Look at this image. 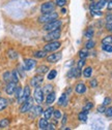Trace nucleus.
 <instances>
[{"label":"nucleus","instance_id":"f257e3e1","mask_svg":"<svg viewBox=\"0 0 112 130\" xmlns=\"http://www.w3.org/2000/svg\"><path fill=\"white\" fill-rule=\"evenodd\" d=\"M58 19V13L56 11H51V12H47V13H43L41 17H39L38 21L39 23H42V24H46V23H49V22H52L54 20H57Z\"/></svg>","mask_w":112,"mask_h":130},{"label":"nucleus","instance_id":"f03ea898","mask_svg":"<svg viewBox=\"0 0 112 130\" xmlns=\"http://www.w3.org/2000/svg\"><path fill=\"white\" fill-rule=\"evenodd\" d=\"M61 26V21L59 20H54L52 22H49V23H46L44 25V30L45 31H48V32H50V31H53V30H56V29H59Z\"/></svg>","mask_w":112,"mask_h":130},{"label":"nucleus","instance_id":"7ed1b4c3","mask_svg":"<svg viewBox=\"0 0 112 130\" xmlns=\"http://www.w3.org/2000/svg\"><path fill=\"white\" fill-rule=\"evenodd\" d=\"M60 34H61L60 28L59 29H56V30H53V31H50L49 33H48L44 37V40L45 41H54V40H57L60 37Z\"/></svg>","mask_w":112,"mask_h":130},{"label":"nucleus","instance_id":"20e7f679","mask_svg":"<svg viewBox=\"0 0 112 130\" xmlns=\"http://www.w3.org/2000/svg\"><path fill=\"white\" fill-rule=\"evenodd\" d=\"M32 105H33V98H31V97H28V98H27L24 102H22V105H21V107H20V112L25 113V112L29 111V110L31 109V107H32Z\"/></svg>","mask_w":112,"mask_h":130},{"label":"nucleus","instance_id":"39448f33","mask_svg":"<svg viewBox=\"0 0 112 130\" xmlns=\"http://www.w3.org/2000/svg\"><path fill=\"white\" fill-rule=\"evenodd\" d=\"M61 46V43L57 40H54V41H50L49 43H47L45 46H44V51H46L47 53L49 52H55L56 50Z\"/></svg>","mask_w":112,"mask_h":130},{"label":"nucleus","instance_id":"423d86ee","mask_svg":"<svg viewBox=\"0 0 112 130\" xmlns=\"http://www.w3.org/2000/svg\"><path fill=\"white\" fill-rule=\"evenodd\" d=\"M54 9H55V2H53V1H47V2L43 3L41 6V11L43 13L54 11Z\"/></svg>","mask_w":112,"mask_h":130},{"label":"nucleus","instance_id":"0eeeda50","mask_svg":"<svg viewBox=\"0 0 112 130\" xmlns=\"http://www.w3.org/2000/svg\"><path fill=\"white\" fill-rule=\"evenodd\" d=\"M33 98H34V100L39 104H41L44 101V92H43V89H41L40 87H36L35 88L34 94H33Z\"/></svg>","mask_w":112,"mask_h":130},{"label":"nucleus","instance_id":"6e6552de","mask_svg":"<svg viewBox=\"0 0 112 130\" xmlns=\"http://www.w3.org/2000/svg\"><path fill=\"white\" fill-rule=\"evenodd\" d=\"M43 80H44L43 74H36V75H34L32 78H31V80H30V86H32V87H34V88L40 87L41 84L43 83Z\"/></svg>","mask_w":112,"mask_h":130},{"label":"nucleus","instance_id":"1a4fd4ad","mask_svg":"<svg viewBox=\"0 0 112 130\" xmlns=\"http://www.w3.org/2000/svg\"><path fill=\"white\" fill-rule=\"evenodd\" d=\"M30 93H31V90H30V87L29 86H25V88L23 89V92H22V95L19 98V102L22 103L24 102L28 97H30Z\"/></svg>","mask_w":112,"mask_h":130},{"label":"nucleus","instance_id":"9d476101","mask_svg":"<svg viewBox=\"0 0 112 130\" xmlns=\"http://www.w3.org/2000/svg\"><path fill=\"white\" fill-rule=\"evenodd\" d=\"M36 65V61L33 59H25L24 61V66L25 70H32Z\"/></svg>","mask_w":112,"mask_h":130},{"label":"nucleus","instance_id":"9b49d317","mask_svg":"<svg viewBox=\"0 0 112 130\" xmlns=\"http://www.w3.org/2000/svg\"><path fill=\"white\" fill-rule=\"evenodd\" d=\"M31 112V118H35L38 116H40L41 113H43V108L41 105H36V106H32L31 107V109L29 110Z\"/></svg>","mask_w":112,"mask_h":130},{"label":"nucleus","instance_id":"f8f14e48","mask_svg":"<svg viewBox=\"0 0 112 130\" xmlns=\"http://www.w3.org/2000/svg\"><path fill=\"white\" fill-rule=\"evenodd\" d=\"M17 83H14V82H9L7 83L6 87H5V92L8 94V95H13L15 94V91L17 89Z\"/></svg>","mask_w":112,"mask_h":130},{"label":"nucleus","instance_id":"ddd939ff","mask_svg":"<svg viewBox=\"0 0 112 130\" xmlns=\"http://www.w3.org/2000/svg\"><path fill=\"white\" fill-rule=\"evenodd\" d=\"M61 59V53H53L47 57V61L50 63H55Z\"/></svg>","mask_w":112,"mask_h":130},{"label":"nucleus","instance_id":"4468645a","mask_svg":"<svg viewBox=\"0 0 112 130\" xmlns=\"http://www.w3.org/2000/svg\"><path fill=\"white\" fill-rule=\"evenodd\" d=\"M75 91H76L77 94H83V93H85V92H86V86H85V84L79 83V84L76 86Z\"/></svg>","mask_w":112,"mask_h":130},{"label":"nucleus","instance_id":"2eb2a0df","mask_svg":"<svg viewBox=\"0 0 112 130\" xmlns=\"http://www.w3.org/2000/svg\"><path fill=\"white\" fill-rule=\"evenodd\" d=\"M56 98V93L55 92H51L47 95V98H46V103L47 104H52L55 101Z\"/></svg>","mask_w":112,"mask_h":130},{"label":"nucleus","instance_id":"dca6fc26","mask_svg":"<svg viewBox=\"0 0 112 130\" xmlns=\"http://www.w3.org/2000/svg\"><path fill=\"white\" fill-rule=\"evenodd\" d=\"M53 111H54V108H53L52 106L48 107V108H47V109L44 111V117H45V119L49 120V119L52 117V115H53Z\"/></svg>","mask_w":112,"mask_h":130},{"label":"nucleus","instance_id":"f3484780","mask_svg":"<svg viewBox=\"0 0 112 130\" xmlns=\"http://www.w3.org/2000/svg\"><path fill=\"white\" fill-rule=\"evenodd\" d=\"M8 104V100L6 98H3V97H0V111L5 109L7 107Z\"/></svg>","mask_w":112,"mask_h":130},{"label":"nucleus","instance_id":"a211bd4d","mask_svg":"<svg viewBox=\"0 0 112 130\" xmlns=\"http://www.w3.org/2000/svg\"><path fill=\"white\" fill-rule=\"evenodd\" d=\"M48 120L47 119H45V118H43V119H41L40 121H39V128L40 129H42V130H44V129H47V126H48Z\"/></svg>","mask_w":112,"mask_h":130},{"label":"nucleus","instance_id":"6ab92c4d","mask_svg":"<svg viewBox=\"0 0 112 130\" xmlns=\"http://www.w3.org/2000/svg\"><path fill=\"white\" fill-rule=\"evenodd\" d=\"M48 69L49 68H48V66H46V65H41V66H39L36 68V73L38 74H44L48 71Z\"/></svg>","mask_w":112,"mask_h":130},{"label":"nucleus","instance_id":"aec40b11","mask_svg":"<svg viewBox=\"0 0 112 130\" xmlns=\"http://www.w3.org/2000/svg\"><path fill=\"white\" fill-rule=\"evenodd\" d=\"M87 115H88V111H85V110H82L81 112L78 115V119L82 122H85L87 120Z\"/></svg>","mask_w":112,"mask_h":130},{"label":"nucleus","instance_id":"412c9836","mask_svg":"<svg viewBox=\"0 0 112 130\" xmlns=\"http://www.w3.org/2000/svg\"><path fill=\"white\" fill-rule=\"evenodd\" d=\"M9 126V120L8 119H2L0 120V129H4Z\"/></svg>","mask_w":112,"mask_h":130},{"label":"nucleus","instance_id":"4be33fe9","mask_svg":"<svg viewBox=\"0 0 112 130\" xmlns=\"http://www.w3.org/2000/svg\"><path fill=\"white\" fill-rule=\"evenodd\" d=\"M33 56L35 57V58H39V59H41V58H45L46 56H47V52L46 51H38V52H35V53H33Z\"/></svg>","mask_w":112,"mask_h":130},{"label":"nucleus","instance_id":"5701e85b","mask_svg":"<svg viewBox=\"0 0 112 130\" xmlns=\"http://www.w3.org/2000/svg\"><path fill=\"white\" fill-rule=\"evenodd\" d=\"M11 82L14 83H19V74H18V71L17 70H14L11 72Z\"/></svg>","mask_w":112,"mask_h":130},{"label":"nucleus","instance_id":"b1692460","mask_svg":"<svg viewBox=\"0 0 112 130\" xmlns=\"http://www.w3.org/2000/svg\"><path fill=\"white\" fill-rule=\"evenodd\" d=\"M91 74H92V68L90 67V66H88V67H86L85 69H84V71H83V75H84V77H90L91 76Z\"/></svg>","mask_w":112,"mask_h":130},{"label":"nucleus","instance_id":"393cba45","mask_svg":"<svg viewBox=\"0 0 112 130\" xmlns=\"http://www.w3.org/2000/svg\"><path fill=\"white\" fill-rule=\"evenodd\" d=\"M66 102H67V94L63 93V94L60 96V98H59V100H58L57 103H58V105H65Z\"/></svg>","mask_w":112,"mask_h":130},{"label":"nucleus","instance_id":"a878e982","mask_svg":"<svg viewBox=\"0 0 112 130\" xmlns=\"http://www.w3.org/2000/svg\"><path fill=\"white\" fill-rule=\"evenodd\" d=\"M43 92H44V94H49V93H51V92H53V86L52 85H46L45 87H44V89H43Z\"/></svg>","mask_w":112,"mask_h":130},{"label":"nucleus","instance_id":"bb28decb","mask_svg":"<svg viewBox=\"0 0 112 130\" xmlns=\"http://www.w3.org/2000/svg\"><path fill=\"white\" fill-rule=\"evenodd\" d=\"M3 80H4V82H6V83L11 82V72H9V71L4 72L3 73Z\"/></svg>","mask_w":112,"mask_h":130},{"label":"nucleus","instance_id":"cd10ccee","mask_svg":"<svg viewBox=\"0 0 112 130\" xmlns=\"http://www.w3.org/2000/svg\"><path fill=\"white\" fill-rule=\"evenodd\" d=\"M102 44H112V35H108L102 39Z\"/></svg>","mask_w":112,"mask_h":130},{"label":"nucleus","instance_id":"c85d7f7f","mask_svg":"<svg viewBox=\"0 0 112 130\" xmlns=\"http://www.w3.org/2000/svg\"><path fill=\"white\" fill-rule=\"evenodd\" d=\"M56 75H57V71H56L55 69H53V70H51L49 73H48L47 78H48V79H50V80H52V79H54V78L56 77Z\"/></svg>","mask_w":112,"mask_h":130},{"label":"nucleus","instance_id":"c756f323","mask_svg":"<svg viewBox=\"0 0 112 130\" xmlns=\"http://www.w3.org/2000/svg\"><path fill=\"white\" fill-rule=\"evenodd\" d=\"M93 34H94L93 29H92V28H88V30L85 32V37H86L87 39H90V38L93 36Z\"/></svg>","mask_w":112,"mask_h":130},{"label":"nucleus","instance_id":"7c9ffc66","mask_svg":"<svg viewBox=\"0 0 112 130\" xmlns=\"http://www.w3.org/2000/svg\"><path fill=\"white\" fill-rule=\"evenodd\" d=\"M68 3V0H55V5L63 7V5H66Z\"/></svg>","mask_w":112,"mask_h":130},{"label":"nucleus","instance_id":"2f4dec72","mask_svg":"<svg viewBox=\"0 0 112 130\" xmlns=\"http://www.w3.org/2000/svg\"><path fill=\"white\" fill-rule=\"evenodd\" d=\"M102 48L107 53H112V44H103Z\"/></svg>","mask_w":112,"mask_h":130},{"label":"nucleus","instance_id":"473e14b6","mask_svg":"<svg viewBox=\"0 0 112 130\" xmlns=\"http://www.w3.org/2000/svg\"><path fill=\"white\" fill-rule=\"evenodd\" d=\"M94 45H95V42L93 41V40H88L87 42H86V44H85V47L87 48V50H90V48H93L94 47Z\"/></svg>","mask_w":112,"mask_h":130},{"label":"nucleus","instance_id":"72a5a7b5","mask_svg":"<svg viewBox=\"0 0 112 130\" xmlns=\"http://www.w3.org/2000/svg\"><path fill=\"white\" fill-rule=\"evenodd\" d=\"M84 64H85V59H80L79 60V62H78V64H77V69L78 70H81V68L84 66Z\"/></svg>","mask_w":112,"mask_h":130},{"label":"nucleus","instance_id":"f704fd0d","mask_svg":"<svg viewBox=\"0 0 112 130\" xmlns=\"http://www.w3.org/2000/svg\"><path fill=\"white\" fill-rule=\"evenodd\" d=\"M22 92H23V90H22L20 87H17V89H16V91H15V95H16V97H17L18 99H19L20 97H21Z\"/></svg>","mask_w":112,"mask_h":130},{"label":"nucleus","instance_id":"c9c22d12","mask_svg":"<svg viewBox=\"0 0 112 130\" xmlns=\"http://www.w3.org/2000/svg\"><path fill=\"white\" fill-rule=\"evenodd\" d=\"M93 107V104L91 103V102H88V103H86L84 106H83V109L82 110H85V111H88L89 109H91Z\"/></svg>","mask_w":112,"mask_h":130},{"label":"nucleus","instance_id":"e433bc0d","mask_svg":"<svg viewBox=\"0 0 112 130\" xmlns=\"http://www.w3.org/2000/svg\"><path fill=\"white\" fill-rule=\"evenodd\" d=\"M53 116H54L55 119H60V118H61V112H60V110H59V109H55V110L53 111Z\"/></svg>","mask_w":112,"mask_h":130},{"label":"nucleus","instance_id":"4c0bfd02","mask_svg":"<svg viewBox=\"0 0 112 130\" xmlns=\"http://www.w3.org/2000/svg\"><path fill=\"white\" fill-rule=\"evenodd\" d=\"M87 56H88V53H87L86 51H80V52H79V57H80V58L85 59Z\"/></svg>","mask_w":112,"mask_h":130},{"label":"nucleus","instance_id":"58836bf2","mask_svg":"<svg viewBox=\"0 0 112 130\" xmlns=\"http://www.w3.org/2000/svg\"><path fill=\"white\" fill-rule=\"evenodd\" d=\"M105 115H106V117H108V118L112 117V107H108V108H106V110H105Z\"/></svg>","mask_w":112,"mask_h":130},{"label":"nucleus","instance_id":"ea45409f","mask_svg":"<svg viewBox=\"0 0 112 130\" xmlns=\"http://www.w3.org/2000/svg\"><path fill=\"white\" fill-rule=\"evenodd\" d=\"M8 56L11 58V59H14V58H17V56H18V54L16 53L15 51H9V53H8Z\"/></svg>","mask_w":112,"mask_h":130},{"label":"nucleus","instance_id":"a19ab883","mask_svg":"<svg viewBox=\"0 0 112 130\" xmlns=\"http://www.w3.org/2000/svg\"><path fill=\"white\" fill-rule=\"evenodd\" d=\"M110 103H111V98H110V97H106V98L104 99L103 104H104V105H108V104H110Z\"/></svg>","mask_w":112,"mask_h":130},{"label":"nucleus","instance_id":"79ce46f5","mask_svg":"<svg viewBox=\"0 0 112 130\" xmlns=\"http://www.w3.org/2000/svg\"><path fill=\"white\" fill-rule=\"evenodd\" d=\"M98 110H99V112H105V110H106V105L102 104L101 106H99Z\"/></svg>","mask_w":112,"mask_h":130},{"label":"nucleus","instance_id":"37998d69","mask_svg":"<svg viewBox=\"0 0 112 130\" xmlns=\"http://www.w3.org/2000/svg\"><path fill=\"white\" fill-rule=\"evenodd\" d=\"M90 86L92 87V88H95L98 86V82H97V79H92L91 82H90Z\"/></svg>","mask_w":112,"mask_h":130},{"label":"nucleus","instance_id":"c03bdc74","mask_svg":"<svg viewBox=\"0 0 112 130\" xmlns=\"http://www.w3.org/2000/svg\"><path fill=\"white\" fill-rule=\"evenodd\" d=\"M54 129H55V125L54 124H48L47 130H54Z\"/></svg>","mask_w":112,"mask_h":130},{"label":"nucleus","instance_id":"a18cd8bd","mask_svg":"<svg viewBox=\"0 0 112 130\" xmlns=\"http://www.w3.org/2000/svg\"><path fill=\"white\" fill-rule=\"evenodd\" d=\"M106 21H107V23H112V14H108L107 15Z\"/></svg>","mask_w":112,"mask_h":130},{"label":"nucleus","instance_id":"49530a36","mask_svg":"<svg viewBox=\"0 0 112 130\" xmlns=\"http://www.w3.org/2000/svg\"><path fill=\"white\" fill-rule=\"evenodd\" d=\"M106 28H107V30H108V31L112 32V23H107V25H106Z\"/></svg>","mask_w":112,"mask_h":130},{"label":"nucleus","instance_id":"de8ad7c7","mask_svg":"<svg viewBox=\"0 0 112 130\" xmlns=\"http://www.w3.org/2000/svg\"><path fill=\"white\" fill-rule=\"evenodd\" d=\"M107 8L109 10H112V1H108V4H107Z\"/></svg>","mask_w":112,"mask_h":130},{"label":"nucleus","instance_id":"09e8293b","mask_svg":"<svg viewBox=\"0 0 112 130\" xmlns=\"http://www.w3.org/2000/svg\"><path fill=\"white\" fill-rule=\"evenodd\" d=\"M66 122H67V115L63 116V119H62V125H65Z\"/></svg>","mask_w":112,"mask_h":130},{"label":"nucleus","instance_id":"8fccbe9b","mask_svg":"<svg viewBox=\"0 0 112 130\" xmlns=\"http://www.w3.org/2000/svg\"><path fill=\"white\" fill-rule=\"evenodd\" d=\"M60 11H61V13H62V14H65V13H67V9H66V8H63V7L61 8V10H60Z\"/></svg>","mask_w":112,"mask_h":130},{"label":"nucleus","instance_id":"3c124183","mask_svg":"<svg viewBox=\"0 0 112 130\" xmlns=\"http://www.w3.org/2000/svg\"><path fill=\"white\" fill-rule=\"evenodd\" d=\"M109 1H112V0H109Z\"/></svg>","mask_w":112,"mask_h":130}]
</instances>
